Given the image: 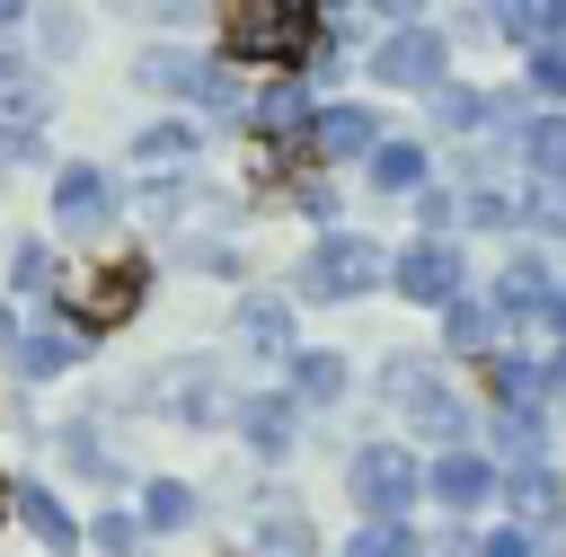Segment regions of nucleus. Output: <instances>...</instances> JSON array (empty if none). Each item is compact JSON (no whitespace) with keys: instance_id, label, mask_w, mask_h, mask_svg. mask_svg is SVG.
I'll list each match as a JSON object with an SVG mask.
<instances>
[{"instance_id":"79ce46f5","label":"nucleus","mask_w":566,"mask_h":557,"mask_svg":"<svg viewBox=\"0 0 566 557\" xmlns=\"http://www.w3.org/2000/svg\"><path fill=\"white\" fill-rule=\"evenodd\" d=\"M0 513H9V486H0Z\"/></svg>"},{"instance_id":"58836bf2","label":"nucleus","mask_w":566,"mask_h":557,"mask_svg":"<svg viewBox=\"0 0 566 557\" xmlns=\"http://www.w3.org/2000/svg\"><path fill=\"white\" fill-rule=\"evenodd\" d=\"M18 27H27V9H18V0H0V35H18Z\"/></svg>"},{"instance_id":"a211bd4d","label":"nucleus","mask_w":566,"mask_h":557,"mask_svg":"<svg viewBox=\"0 0 566 557\" xmlns=\"http://www.w3.org/2000/svg\"><path fill=\"white\" fill-rule=\"evenodd\" d=\"M18 513H27V530H35L44 548H80V522L53 504V486H35V477H27V486H18Z\"/></svg>"},{"instance_id":"f704fd0d","label":"nucleus","mask_w":566,"mask_h":557,"mask_svg":"<svg viewBox=\"0 0 566 557\" xmlns=\"http://www.w3.org/2000/svg\"><path fill=\"white\" fill-rule=\"evenodd\" d=\"M35 150H44V133H27V124H9V133H0V159H35Z\"/></svg>"},{"instance_id":"412c9836","label":"nucleus","mask_w":566,"mask_h":557,"mask_svg":"<svg viewBox=\"0 0 566 557\" xmlns=\"http://www.w3.org/2000/svg\"><path fill=\"white\" fill-rule=\"evenodd\" d=\"M9 115L35 133V115H44V88H35V71L18 62V53H0V133H9Z\"/></svg>"},{"instance_id":"39448f33","label":"nucleus","mask_w":566,"mask_h":557,"mask_svg":"<svg viewBox=\"0 0 566 557\" xmlns=\"http://www.w3.org/2000/svg\"><path fill=\"white\" fill-rule=\"evenodd\" d=\"M442 71H451V44H442L433 27H398V35L371 53V80H380V88H442Z\"/></svg>"},{"instance_id":"0eeeda50","label":"nucleus","mask_w":566,"mask_h":557,"mask_svg":"<svg viewBox=\"0 0 566 557\" xmlns=\"http://www.w3.org/2000/svg\"><path fill=\"white\" fill-rule=\"evenodd\" d=\"M53 221H62L71 239L106 230V221H115V186H106L97 168H62V177H53Z\"/></svg>"},{"instance_id":"bb28decb","label":"nucleus","mask_w":566,"mask_h":557,"mask_svg":"<svg viewBox=\"0 0 566 557\" xmlns=\"http://www.w3.org/2000/svg\"><path fill=\"white\" fill-rule=\"evenodd\" d=\"M88 548L133 557V548H142V513H97V522H88Z\"/></svg>"},{"instance_id":"20e7f679","label":"nucleus","mask_w":566,"mask_h":557,"mask_svg":"<svg viewBox=\"0 0 566 557\" xmlns=\"http://www.w3.org/2000/svg\"><path fill=\"white\" fill-rule=\"evenodd\" d=\"M416 495H424V469H416L398 442H363V451H354V504H363L371 522H407Z\"/></svg>"},{"instance_id":"a878e982","label":"nucleus","mask_w":566,"mask_h":557,"mask_svg":"<svg viewBox=\"0 0 566 557\" xmlns=\"http://www.w3.org/2000/svg\"><path fill=\"white\" fill-rule=\"evenodd\" d=\"M9 283H18V292H53V248H44V239L9 248Z\"/></svg>"},{"instance_id":"ea45409f","label":"nucleus","mask_w":566,"mask_h":557,"mask_svg":"<svg viewBox=\"0 0 566 557\" xmlns=\"http://www.w3.org/2000/svg\"><path fill=\"white\" fill-rule=\"evenodd\" d=\"M548 389H566V354H557V362H548Z\"/></svg>"},{"instance_id":"dca6fc26","label":"nucleus","mask_w":566,"mask_h":557,"mask_svg":"<svg viewBox=\"0 0 566 557\" xmlns=\"http://www.w3.org/2000/svg\"><path fill=\"white\" fill-rule=\"evenodd\" d=\"M292 398L301 407H336L345 398V354H292Z\"/></svg>"},{"instance_id":"473e14b6","label":"nucleus","mask_w":566,"mask_h":557,"mask_svg":"<svg viewBox=\"0 0 566 557\" xmlns=\"http://www.w3.org/2000/svg\"><path fill=\"white\" fill-rule=\"evenodd\" d=\"M478 557H539V539H531L522 522H504V530H486V539H478Z\"/></svg>"},{"instance_id":"2eb2a0df","label":"nucleus","mask_w":566,"mask_h":557,"mask_svg":"<svg viewBox=\"0 0 566 557\" xmlns=\"http://www.w3.org/2000/svg\"><path fill=\"white\" fill-rule=\"evenodd\" d=\"M71 354H80V336H71V327H27V336H18V371H27V380L71 371Z\"/></svg>"},{"instance_id":"aec40b11","label":"nucleus","mask_w":566,"mask_h":557,"mask_svg":"<svg viewBox=\"0 0 566 557\" xmlns=\"http://www.w3.org/2000/svg\"><path fill=\"white\" fill-rule=\"evenodd\" d=\"M371 186L380 195H424V150L416 141H380L371 150Z\"/></svg>"},{"instance_id":"b1692460","label":"nucleus","mask_w":566,"mask_h":557,"mask_svg":"<svg viewBox=\"0 0 566 557\" xmlns=\"http://www.w3.org/2000/svg\"><path fill=\"white\" fill-rule=\"evenodd\" d=\"M142 522H150V530H186V522H195V495H186L177 477H150V495H142Z\"/></svg>"},{"instance_id":"6e6552de","label":"nucleus","mask_w":566,"mask_h":557,"mask_svg":"<svg viewBox=\"0 0 566 557\" xmlns=\"http://www.w3.org/2000/svg\"><path fill=\"white\" fill-rule=\"evenodd\" d=\"M133 301H142V265H133V256H124V265H106V274H88V283L71 292L80 336H88V327H124V318H133Z\"/></svg>"},{"instance_id":"a19ab883","label":"nucleus","mask_w":566,"mask_h":557,"mask_svg":"<svg viewBox=\"0 0 566 557\" xmlns=\"http://www.w3.org/2000/svg\"><path fill=\"white\" fill-rule=\"evenodd\" d=\"M9 327H18V318H9V301H0V336H9Z\"/></svg>"},{"instance_id":"cd10ccee","label":"nucleus","mask_w":566,"mask_h":557,"mask_svg":"<svg viewBox=\"0 0 566 557\" xmlns=\"http://www.w3.org/2000/svg\"><path fill=\"white\" fill-rule=\"evenodd\" d=\"M460 221H478V230H504V221H522V203H513V195H495V186H478V195L460 203Z\"/></svg>"},{"instance_id":"4c0bfd02","label":"nucleus","mask_w":566,"mask_h":557,"mask_svg":"<svg viewBox=\"0 0 566 557\" xmlns=\"http://www.w3.org/2000/svg\"><path fill=\"white\" fill-rule=\"evenodd\" d=\"M548 35H566V0H557V9H539V44H548Z\"/></svg>"},{"instance_id":"c756f323","label":"nucleus","mask_w":566,"mask_h":557,"mask_svg":"<svg viewBox=\"0 0 566 557\" xmlns=\"http://www.w3.org/2000/svg\"><path fill=\"white\" fill-rule=\"evenodd\" d=\"M265 548L274 557H310V522L301 513H265Z\"/></svg>"},{"instance_id":"6ab92c4d","label":"nucleus","mask_w":566,"mask_h":557,"mask_svg":"<svg viewBox=\"0 0 566 557\" xmlns=\"http://www.w3.org/2000/svg\"><path fill=\"white\" fill-rule=\"evenodd\" d=\"M310 115H318V106H310L301 80H274V88L256 97V133H310Z\"/></svg>"},{"instance_id":"2f4dec72","label":"nucleus","mask_w":566,"mask_h":557,"mask_svg":"<svg viewBox=\"0 0 566 557\" xmlns=\"http://www.w3.org/2000/svg\"><path fill=\"white\" fill-rule=\"evenodd\" d=\"M522 221H531V230H566V186H539V195L522 203Z\"/></svg>"},{"instance_id":"5701e85b","label":"nucleus","mask_w":566,"mask_h":557,"mask_svg":"<svg viewBox=\"0 0 566 557\" xmlns=\"http://www.w3.org/2000/svg\"><path fill=\"white\" fill-rule=\"evenodd\" d=\"M495 451L513 460V477L548 469V433H539V416H504V424H495Z\"/></svg>"},{"instance_id":"4be33fe9","label":"nucleus","mask_w":566,"mask_h":557,"mask_svg":"<svg viewBox=\"0 0 566 557\" xmlns=\"http://www.w3.org/2000/svg\"><path fill=\"white\" fill-rule=\"evenodd\" d=\"M522 150H531L539 186H566V115H531L522 124Z\"/></svg>"},{"instance_id":"9d476101","label":"nucleus","mask_w":566,"mask_h":557,"mask_svg":"<svg viewBox=\"0 0 566 557\" xmlns=\"http://www.w3.org/2000/svg\"><path fill=\"white\" fill-rule=\"evenodd\" d=\"M424 486H433L451 513H478V504L495 495V460H486V451H442V460L424 469Z\"/></svg>"},{"instance_id":"c9c22d12","label":"nucleus","mask_w":566,"mask_h":557,"mask_svg":"<svg viewBox=\"0 0 566 557\" xmlns=\"http://www.w3.org/2000/svg\"><path fill=\"white\" fill-rule=\"evenodd\" d=\"M301 212L310 221H336V186H301Z\"/></svg>"},{"instance_id":"f3484780","label":"nucleus","mask_w":566,"mask_h":557,"mask_svg":"<svg viewBox=\"0 0 566 557\" xmlns=\"http://www.w3.org/2000/svg\"><path fill=\"white\" fill-rule=\"evenodd\" d=\"M239 433H248L265 460H283V451H292V398H248V407H239Z\"/></svg>"},{"instance_id":"393cba45","label":"nucleus","mask_w":566,"mask_h":557,"mask_svg":"<svg viewBox=\"0 0 566 557\" xmlns=\"http://www.w3.org/2000/svg\"><path fill=\"white\" fill-rule=\"evenodd\" d=\"M345 557H416V530H407V522H363Z\"/></svg>"},{"instance_id":"423d86ee","label":"nucleus","mask_w":566,"mask_h":557,"mask_svg":"<svg viewBox=\"0 0 566 557\" xmlns=\"http://www.w3.org/2000/svg\"><path fill=\"white\" fill-rule=\"evenodd\" d=\"M389 283H398L407 301H424V309H451V301H460V248H451V239H416V248H398Z\"/></svg>"},{"instance_id":"7c9ffc66","label":"nucleus","mask_w":566,"mask_h":557,"mask_svg":"<svg viewBox=\"0 0 566 557\" xmlns=\"http://www.w3.org/2000/svg\"><path fill=\"white\" fill-rule=\"evenodd\" d=\"M133 159L150 168V159H186V124H150L142 141H133Z\"/></svg>"},{"instance_id":"f03ea898","label":"nucleus","mask_w":566,"mask_h":557,"mask_svg":"<svg viewBox=\"0 0 566 557\" xmlns=\"http://www.w3.org/2000/svg\"><path fill=\"white\" fill-rule=\"evenodd\" d=\"M380 274H389V256H380L371 239H354V230H327V239L301 256V301H363Z\"/></svg>"},{"instance_id":"ddd939ff","label":"nucleus","mask_w":566,"mask_h":557,"mask_svg":"<svg viewBox=\"0 0 566 557\" xmlns=\"http://www.w3.org/2000/svg\"><path fill=\"white\" fill-rule=\"evenodd\" d=\"M239 336H248V354H292V309L274 292H248L239 301Z\"/></svg>"},{"instance_id":"7ed1b4c3","label":"nucleus","mask_w":566,"mask_h":557,"mask_svg":"<svg viewBox=\"0 0 566 557\" xmlns=\"http://www.w3.org/2000/svg\"><path fill=\"white\" fill-rule=\"evenodd\" d=\"M380 389H389V407H398L416 433H433V442H460V433H469V416H460V398H451V380H442L433 362H416V354H389Z\"/></svg>"},{"instance_id":"f8f14e48","label":"nucleus","mask_w":566,"mask_h":557,"mask_svg":"<svg viewBox=\"0 0 566 557\" xmlns=\"http://www.w3.org/2000/svg\"><path fill=\"white\" fill-rule=\"evenodd\" d=\"M548 301H557V283H548V265H531V256H513V265H504V283H495V318H548Z\"/></svg>"},{"instance_id":"c85d7f7f","label":"nucleus","mask_w":566,"mask_h":557,"mask_svg":"<svg viewBox=\"0 0 566 557\" xmlns=\"http://www.w3.org/2000/svg\"><path fill=\"white\" fill-rule=\"evenodd\" d=\"M531 97H566V44H531Z\"/></svg>"},{"instance_id":"e433bc0d","label":"nucleus","mask_w":566,"mask_h":557,"mask_svg":"<svg viewBox=\"0 0 566 557\" xmlns=\"http://www.w3.org/2000/svg\"><path fill=\"white\" fill-rule=\"evenodd\" d=\"M539 557H566V504L548 513V539H539Z\"/></svg>"},{"instance_id":"f257e3e1","label":"nucleus","mask_w":566,"mask_h":557,"mask_svg":"<svg viewBox=\"0 0 566 557\" xmlns=\"http://www.w3.org/2000/svg\"><path fill=\"white\" fill-rule=\"evenodd\" d=\"M221 44H230L239 62H292V53L318 44V18L292 9V0H239V9L221 18Z\"/></svg>"},{"instance_id":"72a5a7b5","label":"nucleus","mask_w":566,"mask_h":557,"mask_svg":"<svg viewBox=\"0 0 566 557\" xmlns=\"http://www.w3.org/2000/svg\"><path fill=\"white\" fill-rule=\"evenodd\" d=\"M416 212H424V239H433V230H442V221H460V203H451V195H433V186H424V195H416Z\"/></svg>"},{"instance_id":"4468645a","label":"nucleus","mask_w":566,"mask_h":557,"mask_svg":"<svg viewBox=\"0 0 566 557\" xmlns=\"http://www.w3.org/2000/svg\"><path fill=\"white\" fill-rule=\"evenodd\" d=\"M495 327H504V318H495V301H469V292H460V301L442 309V345H451V354H486V345H495Z\"/></svg>"},{"instance_id":"9b49d317","label":"nucleus","mask_w":566,"mask_h":557,"mask_svg":"<svg viewBox=\"0 0 566 557\" xmlns=\"http://www.w3.org/2000/svg\"><path fill=\"white\" fill-rule=\"evenodd\" d=\"M310 141H318L327 159H371V150H380V115H371V106H318V115H310Z\"/></svg>"},{"instance_id":"1a4fd4ad","label":"nucleus","mask_w":566,"mask_h":557,"mask_svg":"<svg viewBox=\"0 0 566 557\" xmlns=\"http://www.w3.org/2000/svg\"><path fill=\"white\" fill-rule=\"evenodd\" d=\"M150 398L168 407V416H186V424H212L221 407V380H212V362H168V371H150Z\"/></svg>"}]
</instances>
